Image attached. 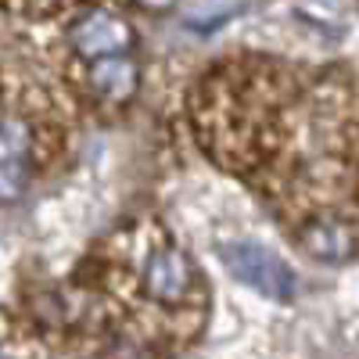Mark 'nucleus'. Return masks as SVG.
<instances>
[{
    "instance_id": "obj_1",
    "label": "nucleus",
    "mask_w": 359,
    "mask_h": 359,
    "mask_svg": "<svg viewBox=\"0 0 359 359\" xmlns=\"http://www.w3.org/2000/svg\"><path fill=\"white\" fill-rule=\"evenodd\" d=\"M219 259H223V266L245 287H252V291H259L266 298H273V302H291L294 291H298L294 269L277 252H269L259 241H248V237L223 241L219 245Z\"/></svg>"
},
{
    "instance_id": "obj_2",
    "label": "nucleus",
    "mask_w": 359,
    "mask_h": 359,
    "mask_svg": "<svg viewBox=\"0 0 359 359\" xmlns=\"http://www.w3.org/2000/svg\"><path fill=\"white\" fill-rule=\"evenodd\" d=\"M140 284H144V294L151 298V302L180 306L191 294V284H194L191 259L180 252L176 245H162V248H155L151 255L144 259Z\"/></svg>"
},
{
    "instance_id": "obj_3",
    "label": "nucleus",
    "mask_w": 359,
    "mask_h": 359,
    "mask_svg": "<svg viewBox=\"0 0 359 359\" xmlns=\"http://www.w3.org/2000/svg\"><path fill=\"white\" fill-rule=\"evenodd\" d=\"M72 47L83 57H118L130 47V25L111 11H90L72 25Z\"/></svg>"
},
{
    "instance_id": "obj_4",
    "label": "nucleus",
    "mask_w": 359,
    "mask_h": 359,
    "mask_svg": "<svg viewBox=\"0 0 359 359\" xmlns=\"http://www.w3.org/2000/svg\"><path fill=\"white\" fill-rule=\"evenodd\" d=\"M302 245L309 248V255H316L323 262H341V259L355 255L359 237L345 223H316L302 233Z\"/></svg>"
},
{
    "instance_id": "obj_5",
    "label": "nucleus",
    "mask_w": 359,
    "mask_h": 359,
    "mask_svg": "<svg viewBox=\"0 0 359 359\" xmlns=\"http://www.w3.org/2000/svg\"><path fill=\"white\" fill-rule=\"evenodd\" d=\"M90 83H94V90L101 97L108 101H123L133 94V86H137V65L130 62L126 54H118V57H101L97 69L90 72Z\"/></svg>"
},
{
    "instance_id": "obj_6",
    "label": "nucleus",
    "mask_w": 359,
    "mask_h": 359,
    "mask_svg": "<svg viewBox=\"0 0 359 359\" xmlns=\"http://www.w3.org/2000/svg\"><path fill=\"white\" fill-rule=\"evenodd\" d=\"M137 4H144V8H151V11H158V8H169L172 0H137Z\"/></svg>"
}]
</instances>
